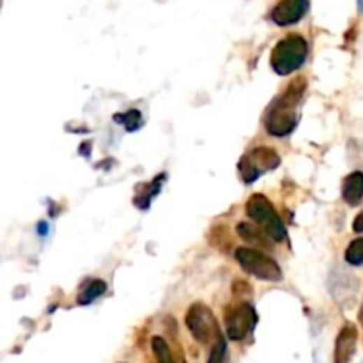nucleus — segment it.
<instances>
[{
    "instance_id": "obj_1",
    "label": "nucleus",
    "mask_w": 363,
    "mask_h": 363,
    "mask_svg": "<svg viewBox=\"0 0 363 363\" xmlns=\"http://www.w3.org/2000/svg\"><path fill=\"white\" fill-rule=\"evenodd\" d=\"M305 89L306 78L305 76H298V78L292 80V82L289 83V87L269 105L268 114H266L264 119L266 129H268L269 135L285 136L294 129L296 122H298L296 106H298Z\"/></svg>"
},
{
    "instance_id": "obj_2",
    "label": "nucleus",
    "mask_w": 363,
    "mask_h": 363,
    "mask_svg": "<svg viewBox=\"0 0 363 363\" xmlns=\"http://www.w3.org/2000/svg\"><path fill=\"white\" fill-rule=\"evenodd\" d=\"M308 55V45L298 34L280 39L271 52V68L276 75H291L299 69Z\"/></svg>"
},
{
    "instance_id": "obj_3",
    "label": "nucleus",
    "mask_w": 363,
    "mask_h": 363,
    "mask_svg": "<svg viewBox=\"0 0 363 363\" xmlns=\"http://www.w3.org/2000/svg\"><path fill=\"white\" fill-rule=\"evenodd\" d=\"M246 215L254 220L273 241L280 243L287 239V231H285L284 222L278 216V213L275 211L271 202L262 193H255V195L248 199V202H246Z\"/></svg>"
},
{
    "instance_id": "obj_4",
    "label": "nucleus",
    "mask_w": 363,
    "mask_h": 363,
    "mask_svg": "<svg viewBox=\"0 0 363 363\" xmlns=\"http://www.w3.org/2000/svg\"><path fill=\"white\" fill-rule=\"evenodd\" d=\"M236 261L239 262L243 269L250 275H254L255 278L268 282H280L282 280V269L276 264L269 255L262 254L259 250L254 248H243L236 250Z\"/></svg>"
},
{
    "instance_id": "obj_5",
    "label": "nucleus",
    "mask_w": 363,
    "mask_h": 363,
    "mask_svg": "<svg viewBox=\"0 0 363 363\" xmlns=\"http://www.w3.org/2000/svg\"><path fill=\"white\" fill-rule=\"evenodd\" d=\"M280 165V156L276 155L275 149L271 148H255L248 155L239 159V174L246 185H252L255 179L261 178L264 172L273 171Z\"/></svg>"
},
{
    "instance_id": "obj_6",
    "label": "nucleus",
    "mask_w": 363,
    "mask_h": 363,
    "mask_svg": "<svg viewBox=\"0 0 363 363\" xmlns=\"http://www.w3.org/2000/svg\"><path fill=\"white\" fill-rule=\"evenodd\" d=\"M257 325V314L250 303H239L225 311V328L231 341H243Z\"/></svg>"
},
{
    "instance_id": "obj_7",
    "label": "nucleus",
    "mask_w": 363,
    "mask_h": 363,
    "mask_svg": "<svg viewBox=\"0 0 363 363\" xmlns=\"http://www.w3.org/2000/svg\"><path fill=\"white\" fill-rule=\"evenodd\" d=\"M186 328L202 344H208L213 339V335L215 337L220 335L215 315L202 303H195V305L190 306L188 314H186Z\"/></svg>"
},
{
    "instance_id": "obj_8",
    "label": "nucleus",
    "mask_w": 363,
    "mask_h": 363,
    "mask_svg": "<svg viewBox=\"0 0 363 363\" xmlns=\"http://www.w3.org/2000/svg\"><path fill=\"white\" fill-rule=\"evenodd\" d=\"M308 11V0H280L271 11V20L280 27L294 25Z\"/></svg>"
},
{
    "instance_id": "obj_9",
    "label": "nucleus",
    "mask_w": 363,
    "mask_h": 363,
    "mask_svg": "<svg viewBox=\"0 0 363 363\" xmlns=\"http://www.w3.org/2000/svg\"><path fill=\"white\" fill-rule=\"evenodd\" d=\"M356 342H358V329L355 325L348 322L344 328L339 332L337 342H335V363H349L356 351Z\"/></svg>"
},
{
    "instance_id": "obj_10",
    "label": "nucleus",
    "mask_w": 363,
    "mask_h": 363,
    "mask_svg": "<svg viewBox=\"0 0 363 363\" xmlns=\"http://www.w3.org/2000/svg\"><path fill=\"white\" fill-rule=\"evenodd\" d=\"M342 199L346 204L358 206L363 201V172L355 171L342 183Z\"/></svg>"
},
{
    "instance_id": "obj_11",
    "label": "nucleus",
    "mask_w": 363,
    "mask_h": 363,
    "mask_svg": "<svg viewBox=\"0 0 363 363\" xmlns=\"http://www.w3.org/2000/svg\"><path fill=\"white\" fill-rule=\"evenodd\" d=\"M105 291V282L99 280V278H94V280H89L87 284L82 285L78 296H76V301H78V305H89V303H92L94 299H98Z\"/></svg>"
},
{
    "instance_id": "obj_12",
    "label": "nucleus",
    "mask_w": 363,
    "mask_h": 363,
    "mask_svg": "<svg viewBox=\"0 0 363 363\" xmlns=\"http://www.w3.org/2000/svg\"><path fill=\"white\" fill-rule=\"evenodd\" d=\"M238 234L241 236L243 239H246V241L255 243V245H261V246L269 245V241H266V239H269V236L266 234L259 225L255 227V225H250V223H239Z\"/></svg>"
},
{
    "instance_id": "obj_13",
    "label": "nucleus",
    "mask_w": 363,
    "mask_h": 363,
    "mask_svg": "<svg viewBox=\"0 0 363 363\" xmlns=\"http://www.w3.org/2000/svg\"><path fill=\"white\" fill-rule=\"evenodd\" d=\"M114 121L115 122H121L128 131H136V129L142 126V114L141 110L131 108V110H126L122 114L114 115Z\"/></svg>"
},
{
    "instance_id": "obj_14",
    "label": "nucleus",
    "mask_w": 363,
    "mask_h": 363,
    "mask_svg": "<svg viewBox=\"0 0 363 363\" xmlns=\"http://www.w3.org/2000/svg\"><path fill=\"white\" fill-rule=\"evenodd\" d=\"M344 257H346V262L351 266L363 264V238H358L355 239V241L349 243Z\"/></svg>"
},
{
    "instance_id": "obj_15",
    "label": "nucleus",
    "mask_w": 363,
    "mask_h": 363,
    "mask_svg": "<svg viewBox=\"0 0 363 363\" xmlns=\"http://www.w3.org/2000/svg\"><path fill=\"white\" fill-rule=\"evenodd\" d=\"M152 351H155L158 363H174V358L171 355V349L166 346V342L162 337L152 339Z\"/></svg>"
},
{
    "instance_id": "obj_16",
    "label": "nucleus",
    "mask_w": 363,
    "mask_h": 363,
    "mask_svg": "<svg viewBox=\"0 0 363 363\" xmlns=\"http://www.w3.org/2000/svg\"><path fill=\"white\" fill-rule=\"evenodd\" d=\"M225 353H227V344H225V339L220 335V337L216 339L215 346H213V351H211V356H209L208 363H223V360H225Z\"/></svg>"
},
{
    "instance_id": "obj_17",
    "label": "nucleus",
    "mask_w": 363,
    "mask_h": 363,
    "mask_svg": "<svg viewBox=\"0 0 363 363\" xmlns=\"http://www.w3.org/2000/svg\"><path fill=\"white\" fill-rule=\"evenodd\" d=\"M353 231L358 232V234H362L363 232V211L360 213V215L355 218V222H353Z\"/></svg>"
},
{
    "instance_id": "obj_18",
    "label": "nucleus",
    "mask_w": 363,
    "mask_h": 363,
    "mask_svg": "<svg viewBox=\"0 0 363 363\" xmlns=\"http://www.w3.org/2000/svg\"><path fill=\"white\" fill-rule=\"evenodd\" d=\"M358 318H360V322H362V325H363V305H362V308H360V315H358Z\"/></svg>"
},
{
    "instance_id": "obj_19",
    "label": "nucleus",
    "mask_w": 363,
    "mask_h": 363,
    "mask_svg": "<svg viewBox=\"0 0 363 363\" xmlns=\"http://www.w3.org/2000/svg\"><path fill=\"white\" fill-rule=\"evenodd\" d=\"M358 9L360 13H363V0H358Z\"/></svg>"
}]
</instances>
